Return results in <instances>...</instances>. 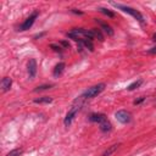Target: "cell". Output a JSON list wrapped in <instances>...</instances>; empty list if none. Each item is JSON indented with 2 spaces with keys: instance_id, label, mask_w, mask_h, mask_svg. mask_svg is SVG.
Returning <instances> with one entry per match:
<instances>
[{
  "instance_id": "cell-16",
  "label": "cell",
  "mask_w": 156,
  "mask_h": 156,
  "mask_svg": "<svg viewBox=\"0 0 156 156\" xmlns=\"http://www.w3.org/2000/svg\"><path fill=\"white\" fill-rule=\"evenodd\" d=\"M141 83H143V80H141V79H138V80H135V82H133L132 84H129L127 89H128L129 91H132V90H134V89H136V88H139V87L141 85Z\"/></svg>"
},
{
  "instance_id": "cell-5",
  "label": "cell",
  "mask_w": 156,
  "mask_h": 156,
  "mask_svg": "<svg viewBox=\"0 0 156 156\" xmlns=\"http://www.w3.org/2000/svg\"><path fill=\"white\" fill-rule=\"evenodd\" d=\"M115 117H116V119H117L118 122H121V123H123V124L129 123L130 119H132V115H130L128 111H126V110H119V111H117L116 115H115Z\"/></svg>"
},
{
  "instance_id": "cell-10",
  "label": "cell",
  "mask_w": 156,
  "mask_h": 156,
  "mask_svg": "<svg viewBox=\"0 0 156 156\" xmlns=\"http://www.w3.org/2000/svg\"><path fill=\"white\" fill-rule=\"evenodd\" d=\"M89 119H90L91 122H98V123H100V122H102L104 119H106V116H105L104 113H91V115L89 116Z\"/></svg>"
},
{
  "instance_id": "cell-1",
  "label": "cell",
  "mask_w": 156,
  "mask_h": 156,
  "mask_svg": "<svg viewBox=\"0 0 156 156\" xmlns=\"http://www.w3.org/2000/svg\"><path fill=\"white\" fill-rule=\"evenodd\" d=\"M67 37L78 41V43H83L85 40H93L94 37L91 34L90 30H87V29H83V28H74L72 29L69 33H67Z\"/></svg>"
},
{
  "instance_id": "cell-14",
  "label": "cell",
  "mask_w": 156,
  "mask_h": 156,
  "mask_svg": "<svg viewBox=\"0 0 156 156\" xmlns=\"http://www.w3.org/2000/svg\"><path fill=\"white\" fill-rule=\"evenodd\" d=\"M51 101H52V98L50 96H41L39 99H34L35 104H50Z\"/></svg>"
},
{
  "instance_id": "cell-4",
  "label": "cell",
  "mask_w": 156,
  "mask_h": 156,
  "mask_svg": "<svg viewBox=\"0 0 156 156\" xmlns=\"http://www.w3.org/2000/svg\"><path fill=\"white\" fill-rule=\"evenodd\" d=\"M83 99L79 96L76 101H77V104L78 105H76V102H74V105L71 107V110L67 112V115H66V117H65V121H63V123H65V126L66 127H68L71 123H72V121H73V118H74V116H76V113L79 111V106H80V101H82Z\"/></svg>"
},
{
  "instance_id": "cell-20",
  "label": "cell",
  "mask_w": 156,
  "mask_h": 156,
  "mask_svg": "<svg viewBox=\"0 0 156 156\" xmlns=\"http://www.w3.org/2000/svg\"><path fill=\"white\" fill-rule=\"evenodd\" d=\"M50 46H51V48H52V49H54L55 51H62V49H61V48H60L58 45H56V44H51Z\"/></svg>"
},
{
  "instance_id": "cell-15",
  "label": "cell",
  "mask_w": 156,
  "mask_h": 156,
  "mask_svg": "<svg viewBox=\"0 0 156 156\" xmlns=\"http://www.w3.org/2000/svg\"><path fill=\"white\" fill-rule=\"evenodd\" d=\"M90 32H91V34H93V37H94V38H98L100 41H102V40H104V37H102L101 30H100L99 28H93V29H90Z\"/></svg>"
},
{
  "instance_id": "cell-18",
  "label": "cell",
  "mask_w": 156,
  "mask_h": 156,
  "mask_svg": "<svg viewBox=\"0 0 156 156\" xmlns=\"http://www.w3.org/2000/svg\"><path fill=\"white\" fill-rule=\"evenodd\" d=\"M52 85L51 84H44V85H40V87H37L35 89H34V91L35 93H38V91H43V90H46V89H50Z\"/></svg>"
},
{
  "instance_id": "cell-6",
  "label": "cell",
  "mask_w": 156,
  "mask_h": 156,
  "mask_svg": "<svg viewBox=\"0 0 156 156\" xmlns=\"http://www.w3.org/2000/svg\"><path fill=\"white\" fill-rule=\"evenodd\" d=\"M38 15H39V12L38 11H34L22 24H21V27H20V30H27V29H29L32 26H33V23H34V21L37 20V17H38Z\"/></svg>"
},
{
  "instance_id": "cell-19",
  "label": "cell",
  "mask_w": 156,
  "mask_h": 156,
  "mask_svg": "<svg viewBox=\"0 0 156 156\" xmlns=\"http://www.w3.org/2000/svg\"><path fill=\"white\" fill-rule=\"evenodd\" d=\"M21 154H22V150H21V149H15V150L10 151L6 156H20Z\"/></svg>"
},
{
  "instance_id": "cell-2",
  "label": "cell",
  "mask_w": 156,
  "mask_h": 156,
  "mask_svg": "<svg viewBox=\"0 0 156 156\" xmlns=\"http://www.w3.org/2000/svg\"><path fill=\"white\" fill-rule=\"evenodd\" d=\"M115 7H117V9H119V10H122L123 12H126V13H129L130 16H133L135 20H138L140 23H143L144 22V17H143V15L138 11V10H135V9H133V7H129V6H126V5H121V4H116V2H113L112 4Z\"/></svg>"
},
{
  "instance_id": "cell-21",
  "label": "cell",
  "mask_w": 156,
  "mask_h": 156,
  "mask_svg": "<svg viewBox=\"0 0 156 156\" xmlns=\"http://www.w3.org/2000/svg\"><path fill=\"white\" fill-rule=\"evenodd\" d=\"M144 100H145V98H143V96H141V98H139L138 100H135V101H134V105H138V104H140V102H143Z\"/></svg>"
},
{
  "instance_id": "cell-12",
  "label": "cell",
  "mask_w": 156,
  "mask_h": 156,
  "mask_svg": "<svg viewBox=\"0 0 156 156\" xmlns=\"http://www.w3.org/2000/svg\"><path fill=\"white\" fill-rule=\"evenodd\" d=\"M63 69H65V63H63V62H58V63L55 66V68H54V72H52L54 77H58V76L63 72Z\"/></svg>"
},
{
  "instance_id": "cell-3",
  "label": "cell",
  "mask_w": 156,
  "mask_h": 156,
  "mask_svg": "<svg viewBox=\"0 0 156 156\" xmlns=\"http://www.w3.org/2000/svg\"><path fill=\"white\" fill-rule=\"evenodd\" d=\"M105 89V83H100V84H96V85H94V87H91V88H88L82 95H80V98L84 100V99H90V98H95V96H98L102 90Z\"/></svg>"
},
{
  "instance_id": "cell-11",
  "label": "cell",
  "mask_w": 156,
  "mask_h": 156,
  "mask_svg": "<svg viewBox=\"0 0 156 156\" xmlns=\"http://www.w3.org/2000/svg\"><path fill=\"white\" fill-rule=\"evenodd\" d=\"M99 126H100V130L101 132H110L112 129V126H111V123H110V121L107 118L104 119L102 122H100Z\"/></svg>"
},
{
  "instance_id": "cell-8",
  "label": "cell",
  "mask_w": 156,
  "mask_h": 156,
  "mask_svg": "<svg viewBox=\"0 0 156 156\" xmlns=\"http://www.w3.org/2000/svg\"><path fill=\"white\" fill-rule=\"evenodd\" d=\"M95 21H96V23L101 27V29L105 32V33H107L108 35H112L113 34V30H112V28L107 24V23H105V22H102V21H100V20H98V18H95Z\"/></svg>"
},
{
  "instance_id": "cell-9",
  "label": "cell",
  "mask_w": 156,
  "mask_h": 156,
  "mask_svg": "<svg viewBox=\"0 0 156 156\" xmlns=\"http://www.w3.org/2000/svg\"><path fill=\"white\" fill-rule=\"evenodd\" d=\"M11 85H12V80H11V78H9V77H4V78L1 79V89H2L4 93L7 91V90H10Z\"/></svg>"
},
{
  "instance_id": "cell-23",
  "label": "cell",
  "mask_w": 156,
  "mask_h": 156,
  "mask_svg": "<svg viewBox=\"0 0 156 156\" xmlns=\"http://www.w3.org/2000/svg\"><path fill=\"white\" fill-rule=\"evenodd\" d=\"M152 40H154V41H156V33L152 35Z\"/></svg>"
},
{
  "instance_id": "cell-13",
  "label": "cell",
  "mask_w": 156,
  "mask_h": 156,
  "mask_svg": "<svg viewBox=\"0 0 156 156\" xmlns=\"http://www.w3.org/2000/svg\"><path fill=\"white\" fill-rule=\"evenodd\" d=\"M118 146H119V144H113V145H111V146H110L107 150H105L100 156H111V155L118 149Z\"/></svg>"
},
{
  "instance_id": "cell-22",
  "label": "cell",
  "mask_w": 156,
  "mask_h": 156,
  "mask_svg": "<svg viewBox=\"0 0 156 156\" xmlns=\"http://www.w3.org/2000/svg\"><path fill=\"white\" fill-rule=\"evenodd\" d=\"M147 52H149V54H152V55H155V54H156V45H155L154 48H151V49H150Z\"/></svg>"
},
{
  "instance_id": "cell-7",
  "label": "cell",
  "mask_w": 156,
  "mask_h": 156,
  "mask_svg": "<svg viewBox=\"0 0 156 156\" xmlns=\"http://www.w3.org/2000/svg\"><path fill=\"white\" fill-rule=\"evenodd\" d=\"M35 73H37V62H35L34 58H30L28 61V74H29V78H34Z\"/></svg>"
},
{
  "instance_id": "cell-17",
  "label": "cell",
  "mask_w": 156,
  "mask_h": 156,
  "mask_svg": "<svg viewBox=\"0 0 156 156\" xmlns=\"http://www.w3.org/2000/svg\"><path fill=\"white\" fill-rule=\"evenodd\" d=\"M99 11H100V12H102L104 15H106V16L111 17V18H113V17L116 16V15H115V12H112V11H110V10L105 9V7H99Z\"/></svg>"
}]
</instances>
